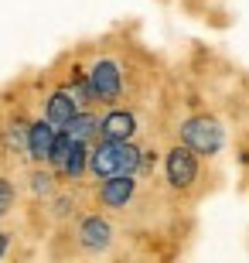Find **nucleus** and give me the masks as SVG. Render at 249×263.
Wrapping results in <instances>:
<instances>
[{"instance_id": "obj_10", "label": "nucleus", "mask_w": 249, "mask_h": 263, "mask_svg": "<svg viewBox=\"0 0 249 263\" xmlns=\"http://www.w3.org/2000/svg\"><path fill=\"white\" fill-rule=\"evenodd\" d=\"M41 113H45L55 127H65L68 120L79 113V103H75V96H72L62 82H58V86L48 89V96H45V109H41Z\"/></svg>"}, {"instance_id": "obj_7", "label": "nucleus", "mask_w": 249, "mask_h": 263, "mask_svg": "<svg viewBox=\"0 0 249 263\" xmlns=\"http://www.w3.org/2000/svg\"><path fill=\"white\" fill-rule=\"evenodd\" d=\"M140 134V117L130 106H103L99 113V137L106 140H137Z\"/></svg>"}, {"instance_id": "obj_9", "label": "nucleus", "mask_w": 249, "mask_h": 263, "mask_svg": "<svg viewBox=\"0 0 249 263\" xmlns=\"http://www.w3.org/2000/svg\"><path fill=\"white\" fill-rule=\"evenodd\" d=\"M62 185H65V181H62V175H58L55 167H48V164H31L28 178H24V188H28L31 202H38V205H45Z\"/></svg>"}, {"instance_id": "obj_14", "label": "nucleus", "mask_w": 249, "mask_h": 263, "mask_svg": "<svg viewBox=\"0 0 249 263\" xmlns=\"http://www.w3.org/2000/svg\"><path fill=\"white\" fill-rule=\"evenodd\" d=\"M62 130H65L72 140H79V144H96L99 140V113L96 109H79Z\"/></svg>"}, {"instance_id": "obj_4", "label": "nucleus", "mask_w": 249, "mask_h": 263, "mask_svg": "<svg viewBox=\"0 0 249 263\" xmlns=\"http://www.w3.org/2000/svg\"><path fill=\"white\" fill-rule=\"evenodd\" d=\"M86 72L99 106H120L126 99V65L116 55H96L86 65Z\"/></svg>"}, {"instance_id": "obj_3", "label": "nucleus", "mask_w": 249, "mask_h": 263, "mask_svg": "<svg viewBox=\"0 0 249 263\" xmlns=\"http://www.w3.org/2000/svg\"><path fill=\"white\" fill-rule=\"evenodd\" d=\"M72 239H75V250L86 256H106L113 253L116 246V226L109 219V212H82L75 215L72 222Z\"/></svg>"}, {"instance_id": "obj_2", "label": "nucleus", "mask_w": 249, "mask_h": 263, "mask_svg": "<svg viewBox=\"0 0 249 263\" xmlns=\"http://www.w3.org/2000/svg\"><path fill=\"white\" fill-rule=\"evenodd\" d=\"M178 140L201 157H219L229 144V130L215 113H191L178 123Z\"/></svg>"}, {"instance_id": "obj_15", "label": "nucleus", "mask_w": 249, "mask_h": 263, "mask_svg": "<svg viewBox=\"0 0 249 263\" xmlns=\"http://www.w3.org/2000/svg\"><path fill=\"white\" fill-rule=\"evenodd\" d=\"M72 137L65 134V130H58V140H55V147H51V157H48V167H55V171H62V164H65V157H68V151H72Z\"/></svg>"}, {"instance_id": "obj_6", "label": "nucleus", "mask_w": 249, "mask_h": 263, "mask_svg": "<svg viewBox=\"0 0 249 263\" xmlns=\"http://www.w3.org/2000/svg\"><path fill=\"white\" fill-rule=\"evenodd\" d=\"M137 195H140V175H113L96 181L92 202L103 212H126L137 202Z\"/></svg>"}, {"instance_id": "obj_11", "label": "nucleus", "mask_w": 249, "mask_h": 263, "mask_svg": "<svg viewBox=\"0 0 249 263\" xmlns=\"http://www.w3.org/2000/svg\"><path fill=\"white\" fill-rule=\"evenodd\" d=\"M75 188L79 185H62L55 195L45 202V212H48L51 222H58V226L75 222V215H79V195H75Z\"/></svg>"}, {"instance_id": "obj_5", "label": "nucleus", "mask_w": 249, "mask_h": 263, "mask_svg": "<svg viewBox=\"0 0 249 263\" xmlns=\"http://www.w3.org/2000/svg\"><path fill=\"white\" fill-rule=\"evenodd\" d=\"M201 161H205V157L195 154L188 144L174 140V144L164 151V181H167V188L178 192V195H188L201 181Z\"/></svg>"}, {"instance_id": "obj_12", "label": "nucleus", "mask_w": 249, "mask_h": 263, "mask_svg": "<svg viewBox=\"0 0 249 263\" xmlns=\"http://www.w3.org/2000/svg\"><path fill=\"white\" fill-rule=\"evenodd\" d=\"M28 127H31V120L24 117V113H10V117L4 120L0 144H4L7 154H24V151H28Z\"/></svg>"}, {"instance_id": "obj_19", "label": "nucleus", "mask_w": 249, "mask_h": 263, "mask_svg": "<svg viewBox=\"0 0 249 263\" xmlns=\"http://www.w3.org/2000/svg\"><path fill=\"white\" fill-rule=\"evenodd\" d=\"M0 219H4V212H0Z\"/></svg>"}, {"instance_id": "obj_17", "label": "nucleus", "mask_w": 249, "mask_h": 263, "mask_svg": "<svg viewBox=\"0 0 249 263\" xmlns=\"http://www.w3.org/2000/svg\"><path fill=\"white\" fill-rule=\"evenodd\" d=\"M157 161H161V151H157V147H144V157H140V178L150 175L154 167H157Z\"/></svg>"}, {"instance_id": "obj_1", "label": "nucleus", "mask_w": 249, "mask_h": 263, "mask_svg": "<svg viewBox=\"0 0 249 263\" xmlns=\"http://www.w3.org/2000/svg\"><path fill=\"white\" fill-rule=\"evenodd\" d=\"M140 157L144 147L137 140H106L99 137L89 151V178L103 181L113 175H140Z\"/></svg>"}, {"instance_id": "obj_8", "label": "nucleus", "mask_w": 249, "mask_h": 263, "mask_svg": "<svg viewBox=\"0 0 249 263\" xmlns=\"http://www.w3.org/2000/svg\"><path fill=\"white\" fill-rule=\"evenodd\" d=\"M58 130H62V127H55L45 113L31 120V127H28V151H24V157H28L31 164H48L51 147H55V140H58Z\"/></svg>"}, {"instance_id": "obj_18", "label": "nucleus", "mask_w": 249, "mask_h": 263, "mask_svg": "<svg viewBox=\"0 0 249 263\" xmlns=\"http://www.w3.org/2000/svg\"><path fill=\"white\" fill-rule=\"evenodd\" d=\"M10 246H14V233H7V229H0V260L10 253Z\"/></svg>"}, {"instance_id": "obj_16", "label": "nucleus", "mask_w": 249, "mask_h": 263, "mask_svg": "<svg viewBox=\"0 0 249 263\" xmlns=\"http://www.w3.org/2000/svg\"><path fill=\"white\" fill-rule=\"evenodd\" d=\"M14 202H17V188H14V181L7 175H0V212L7 215L14 209Z\"/></svg>"}, {"instance_id": "obj_13", "label": "nucleus", "mask_w": 249, "mask_h": 263, "mask_svg": "<svg viewBox=\"0 0 249 263\" xmlns=\"http://www.w3.org/2000/svg\"><path fill=\"white\" fill-rule=\"evenodd\" d=\"M89 151H92V144H72V151H68V157H65V164H62V181L65 185H82L89 178Z\"/></svg>"}]
</instances>
